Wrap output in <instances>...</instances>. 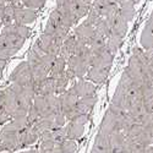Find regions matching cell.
Segmentation results:
<instances>
[{
	"label": "cell",
	"instance_id": "cell-1",
	"mask_svg": "<svg viewBox=\"0 0 153 153\" xmlns=\"http://www.w3.org/2000/svg\"><path fill=\"white\" fill-rule=\"evenodd\" d=\"M19 135L20 131L7 121L0 131V152H14L20 149Z\"/></svg>",
	"mask_w": 153,
	"mask_h": 153
},
{
	"label": "cell",
	"instance_id": "cell-2",
	"mask_svg": "<svg viewBox=\"0 0 153 153\" xmlns=\"http://www.w3.org/2000/svg\"><path fill=\"white\" fill-rule=\"evenodd\" d=\"M26 39L15 34H0V59L7 60L23 47Z\"/></svg>",
	"mask_w": 153,
	"mask_h": 153
},
{
	"label": "cell",
	"instance_id": "cell-3",
	"mask_svg": "<svg viewBox=\"0 0 153 153\" xmlns=\"http://www.w3.org/2000/svg\"><path fill=\"white\" fill-rule=\"evenodd\" d=\"M0 103L3 104V107L7 111L10 118L27 117V114H28V111L21 109L17 97L14 93V91L10 88V86H7L6 88H4V90L0 92Z\"/></svg>",
	"mask_w": 153,
	"mask_h": 153
},
{
	"label": "cell",
	"instance_id": "cell-4",
	"mask_svg": "<svg viewBox=\"0 0 153 153\" xmlns=\"http://www.w3.org/2000/svg\"><path fill=\"white\" fill-rule=\"evenodd\" d=\"M69 32H70V28H68L65 25H64V22L61 21V19L58 14V11L56 10L52 11V14L49 15V19L45 23V28H44L43 33L64 41L68 37Z\"/></svg>",
	"mask_w": 153,
	"mask_h": 153
},
{
	"label": "cell",
	"instance_id": "cell-5",
	"mask_svg": "<svg viewBox=\"0 0 153 153\" xmlns=\"http://www.w3.org/2000/svg\"><path fill=\"white\" fill-rule=\"evenodd\" d=\"M26 61L28 64L31 74H32L33 83L41 82L42 80H44L45 77H48V76H49V69L42 62V60L39 59V56H38L32 49L30 50Z\"/></svg>",
	"mask_w": 153,
	"mask_h": 153
},
{
	"label": "cell",
	"instance_id": "cell-6",
	"mask_svg": "<svg viewBox=\"0 0 153 153\" xmlns=\"http://www.w3.org/2000/svg\"><path fill=\"white\" fill-rule=\"evenodd\" d=\"M88 119H90V115H80L69 120L68 124L64 126L66 132V138L74 140V141L80 140L85 132V126L88 123Z\"/></svg>",
	"mask_w": 153,
	"mask_h": 153
},
{
	"label": "cell",
	"instance_id": "cell-7",
	"mask_svg": "<svg viewBox=\"0 0 153 153\" xmlns=\"http://www.w3.org/2000/svg\"><path fill=\"white\" fill-rule=\"evenodd\" d=\"M62 41L58 39V38H54L49 34L42 33L39 36V38L36 41L34 45L41 49L43 53L49 54V55H53V56H58L60 53V47H61Z\"/></svg>",
	"mask_w": 153,
	"mask_h": 153
},
{
	"label": "cell",
	"instance_id": "cell-8",
	"mask_svg": "<svg viewBox=\"0 0 153 153\" xmlns=\"http://www.w3.org/2000/svg\"><path fill=\"white\" fill-rule=\"evenodd\" d=\"M10 81L11 83H15L19 86H30L33 85L32 80V74L30 70V66L27 61H22L15 68V70L10 75Z\"/></svg>",
	"mask_w": 153,
	"mask_h": 153
},
{
	"label": "cell",
	"instance_id": "cell-9",
	"mask_svg": "<svg viewBox=\"0 0 153 153\" xmlns=\"http://www.w3.org/2000/svg\"><path fill=\"white\" fill-rule=\"evenodd\" d=\"M88 69H90V64L76 55H72L66 60V70L74 75L75 79H83Z\"/></svg>",
	"mask_w": 153,
	"mask_h": 153
},
{
	"label": "cell",
	"instance_id": "cell-10",
	"mask_svg": "<svg viewBox=\"0 0 153 153\" xmlns=\"http://www.w3.org/2000/svg\"><path fill=\"white\" fill-rule=\"evenodd\" d=\"M59 97V102H60V107H61V110L64 113V115H65L66 120L69 121L72 117V113L75 110V107H76V103H77L79 98L76 97V94L70 90V88H68V90L61 93Z\"/></svg>",
	"mask_w": 153,
	"mask_h": 153
},
{
	"label": "cell",
	"instance_id": "cell-11",
	"mask_svg": "<svg viewBox=\"0 0 153 153\" xmlns=\"http://www.w3.org/2000/svg\"><path fill=\"white\" fill-rule=\"evenodd\" d=\"M37 16H38V14H37L36 10L25 7L23 5L14 6V22L15 23L27 26V25L36 21Z\"/></svg>",
	"mask_w": 153,
	"mask_h": 153
},
{
	"label": "cell",
	"instance_id": "cell-12",
	"mask_svg": "<svg viewBox=\"0 0 153 153\" xmlns=\"http://www.w3.org/2000/svg\"><path fill=\"white\" fill-rule=\"evenodd\" d=\"M96 103H97V96L96 94L87 96V97H83V98H79L77 103H76V107H75V110L72 113L71 119H74L76 117H80V115H90V113L92 111Z\"/></svg>",
	"mask_w": 153,
	"mask_h": 153
},
{
	"label": "cell",
	"instance_id": "cell-13",
	"mask_svg": "<svg viewBox=\"0 0 153 153\" xmlns=\"http://www.w3.org/2000/svg\"><path fill=\"white\" fill-rule=\"evenodd\" d=\"M70 90L76 94V97H77V98H83V97H87V96L96 94L97 87L91 81L83 80V79H79L77 81H74L72 86L70 87Z\"/></svg>",
	"mask_w": 153,
	"mask_h": 153
},
{
	"label": "cell",
	"instance_id": "cell-14",
	"mask_svg": "<svg viewBox=\"0 0 153 153\" xmlns=\"http://www.w3.org/2000/svg\"><path fill=\"white\" fill-rule=\"evenodd\" d=\"M39 140V135L33 129L32 125H28L27 127H25L22 131H20L19 135V146L21 148H26L28 146H32Z\"/></svg>",
	"mask_w": 153,
	"mask_h": 153
},
{
	"label": "cell",
	"instance_id": "cell-15",
	"mask_svg": "<svg viewBox=\"0 0 153 153\" xmlns=\"http://www.w3.org/2000/svg\"><path fill=\"white\" fill-rule=\"evenodd\" d=\"M109 69H103V68H97V66H90L87 74H86V79L88 81L93 82L94 85H102L108 79L109 75Z\"/></svg>",
	"mask_w": 153,
	"mask_h": 153
},
{
	"label": "cell",
	"instance_id": "cell-16",
	"mask_svg": "<svg viewBox=\"0 0 153 153\" xmlns=\"http://www.w3.org/2000/svg\"><path fill=\"white\" fill-rule=\"evenodd\" d=\"M34 86V92L36 96H53L55 94V85H54V79L53 77H45L38 83H33ZM56 96V94H55Z\"/></svg>",
	"mask_w": 153,
	"mask_h": 153
},
{
	"label": "cell",
	"instance_id": "cell-17",
	"mask_svg": "<svg viewBox=\"0 0 153 153\" xmlns=\"http://www.w3.org/2000/svg\"><path fill=\"white\" fill-rule=\"evenodd\" d=\"M0 34H15L27 39L31 36V28L28 26H23V25H19L14 22L11 25H7V26H4V28H1Z\"/></svg>",
	"mask_w": 153,
	"mask_h": 153
},
{
	"label": "cell",
	"instance_id": "cell-18",
	"mask_svg": "<svg viewBox=\"0 0 153 153\" xmlns=\"http://www.w3.org/2000/svg\"><path fill=\"white\" fill-rule=\"evenodd\" d=\"M94 33V28L92 25L88 22L87 20H85L82 23L77 25L75 28V32H74V36L76 37V39L79 41H82L85 43L88 42V39L91 38V36Z\"/></svg>",
	"mask_w": 153,
	"mask_h": 153
},
{
	"label": "cell",
	"instance_id": "cell-19",
	"mask_svg": "<svg viewBox=\"0 0 153 153\" xmlns=\"http://www.w3.org/2000/svg\"><path fill=\"white\" fill-rule=\"evenodd\" d=\"M91 4H92V0H75L71 4V9L76 20L79 21L87 16L88 11L91 9Z\"/></svg>",
	"mask_w": 153,
	"mask_h": 153
},
{
	"label": "cell",
	"instance_id": "cell-20",
	"mask_svg": "<svg viewBox=\"0 0 153 153\" xmlns=\"http://www.w3.org/2000/svg\"><path fill=\"white\" fill-rule=\"evenodd\" d=\"M109 152H110V145H109L108 135L98 131L91 153H109Z\"/></svg>",
	"mask_w": 153,
	"mask_h": 153
},
{
	"label": "cell",
	"instance_id": "cell-21",
	"mask_svg": "<svg viewBox=\"0 0 153 153\" xmlns=\"http://www.w3.org/2000/svg\"><path fill=\"white\" fill-rule=\"evenodd\" d=\"M75 44H76V37L74 34H70L69 33L68 37L61 43L59 56L64 58L65 60H68L70 56H72L74 53H75Z\"/></svg>",
	"mask_w": 153,
	"mask_h": 153
},
{
	"label": "cell",
	"instance_id": "cell-22",
	"mask_svg": "<svg viewBox=\"0 0 153 153\" xmlns=\"http://www.w3.org/2000/svg\"><path fill=\"white\" fill-rule=\"evenodd\" d=\"M140 44L143 50H152L153 49V28L145 25L142 30L141 37H140Z\"/></svg>",
	"mask_w": 153,
	"mask_h": 153
},
{
	"label": "cell",
	"instance_id": "cell-23",
	"mask_svg": "<svg viewBox=\"0 0 153 153\" xmlns=\"http://www.w3.org/2000/svg\"><path fill=\"white\" fill-rule=\"evenodd\" d=\"M105 42H107V38L94 31V33L91 36L90 39H88L87 45L90 47V49L92 50L93 54H94V53L99 52V50H102L105 47Z\"/></svg>",
	"mask_w": 153,
	"mask_h": 153
},
{
	"label": "cell",
	"instance_id": "cell-24",
	"mask_svg": "<svg viewBox=\"0 0 153 153\" xmlns=\"http://www.w3.org/2000/svg\"><path fill=\"white\" fill-rule=\"evenodd\" d=\"M66 70V60L61 58V56H56L55 60L53 61L52 66H50V70H49V77H58V76L62 75Z\"/></svg>",
	"mask_w": 153,
	"mask_h": 153
},
{
	"label": "cell",
	"instance_id": "cell-25",
	"mask_svg": "<svg viewBox=\"0 0 153 153\" xmlns=\"http://www.w3.org/2000/svg\"><path fill=\"white\" fill-rule=\"evenodd\" d=\"M70 83V80L66 76V74L64 72L62 75L58 76V77L54 79V85H55V94L60 96L61 93H64L68 90V86Z\"/></svg>",
	"mask_w": 153,
	"mask_h": 153
},
{
	"label": "cell",
	"instance_id": "cell-26",
	"mask_svg": "<svg viewBox=\"0 0 153 153\" xmlns=\"http://www.w3.org/2000/svg\"><path fill=\"white\" fill-rule=\"evenodd\" d=\"M0 23H1V26H7V25L14 23V6L11 4H6L3 7Z\"/></svg>",
	"mask_w": 153,
	"mask_h": 153
},
{
	"label": "cell",
	"instance_id": "cell-27",
	"mask_svg": "<svg viewBox=\"0 0 153 153\" xmlns=\"http://www.w3.org/2000/svg\"><path fill=\"white\" fill-rule=\"evenodd\" d=\"M64 153H75L76 149H77V143H76V141H74V140H64V141H61L59 145H56Z\"/></svg>",
	"mask_w": 153,
	"mask_h": 153
},
{
	"label": "cell",
	"instance_id": "cell-28",
	"mask_svg": "<svg viewBox=\"0 0 153 153\" xmlns=\"http://www.w3.org/2000/svg\"><path fill=\"white\" fill-rule=\"evenodd\" d=\"M10 115L7 114V111L5 110V108L3 107V104L0 103V126L5 125L7 121H10Z\"/></svg>",
	"mask_w": 153,
	"mask_h": 153
},
{
	"label": "cell",
	"instance_id": "cell-29",
	"mask_svg": "<svg viewBox=\"0 0 153 153\" xmlns=\"http://www.w3.org/2000/svg\"><path fill=\"white\" fill-rule=\"evenodd\" d=\"M145 52H146V56H147L148 64H149L151 70H152V74H153V49H152V50H145Z\"/></svg>",
	"mask_w": 153,
	"mask_h": 153
},
{
	"label": "cell",
	"instance_id": "cell-30",
	"mask_svg": "<svg viewBox=\"0 0 153 153\" xmlns=\"http://www.w3.org/2000/svg\"><path fill=\"white\" fill-rule=\"evenodd\" d=\"M39 153H64L58 146H55L54 148L52 149H47V151H39Z\"/></svg>",
	"mask_w": 153,
	"mask_h": 153
},
{
	"label": "cell",
	"instance_id": "cell-31",
	"mask_svg": "<svg viewBox=\"0 0 153 153\" xmlns=\"http://www.w3.org/2000/svg\"><path fill=\"white\" fill-rule=\"evenodd\" d=\"M7 4H11L12 6H21V0H7Z\"/></svg>",
	"mask_w": 153,
	"mask_h": 153
},
{
	"label": "cell",
	"instance_id": "cell-32",
	"mask_svg": "<svg viewBox=\"0 0 153 153\" xmlns=\"http://www.w3.org/2000/svg\"><path fill=\"white\" fill-rule=\"evenodd\" d=\"M146 25H147V26H149L151 28H153V11H152V14H151V16H149V19L147 20V22H146Z\"/></svg>",
	"mask_w": 153,
	"mask_h": 153
},
{
	"label": "cell",
	"instance_id": "cell-33",
	"mask_svg": "<svg viewBox=\"0 0 153 153\" xmlns=\"http://www.w3.org/2000/svg\"><path fill=\"white\" fill-rule=\"evenodd\" d=\"M5 65H6V60H4V59H0V74H1V71L4 70Z\"/></svg>",
	"mask_w": 153,
	"mask_h": 153
},
{
	"label": "cell",
	"instance_id": "cell-34",
	"mask_svg": "<svg viewBox=\"0 0 153 153\" xmlns=\"http://www.w3.org/2000/svg\"><path fill=\"white\" fill-rule=\"evenodd\" d=\"M21 153H39L37 149H30V151H25V152H21Z\"/></svg>",
	"mask_w": 153,
	"mask_h": 153
},
{
	"label": "cell",
	"instance_id": "cell-35",
	"mask_svg": "<svg viewBox=\"0 0 153 153\" xmlns=\"http://www.w3.org/2000/svg\"><path fill=\"white\" fill-rule=\"evenodd\" d=\"M132 1H134V4L136 5V4H138V3H141V0H132Z\"/></svg>",
	"mask_w": 153,
	"mask_h": 153
},
{
	"label": "cell",
	"instance_id": "cell-36",
	"mask_svg": "<svg viewBox=\"0 0 153 153\" xmlns=\"http://www.w3.org/2000/svg\"><path fill=\"white\" fill-rule=\"evenodd\" d=\"M0 26H1V25H0Z\"/></svg>",
	"mask_w": 153,
	"mask_h": 153
}]
</instances>
